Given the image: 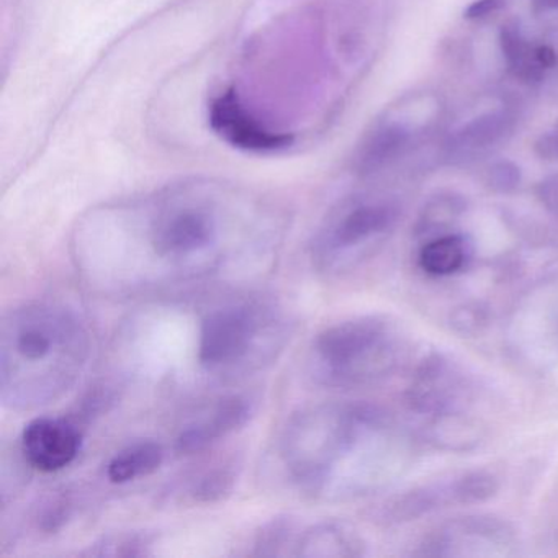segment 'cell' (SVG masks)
I'll list each match as a JSON object with an SVG mask.
<instances>
[{
  "label": "cell",
  "mask_w": 558,
  "mask_h": 558,
  "mask_svg": "<svg viewBox=\"0 0 558 558\" xmlns=\"http://www.w3.org/2000/svg\"><path fill=\"white\" fill-rule=\"evenodd\" d=\"M270 211L247 192L210 179L168 185L142 198L94 211L81 233L132 251V276L145 286L217 272L246 240L266 234Z\"/></svg>",
  "instance_id": "obj_1"
},
{
  "label": "cell",
  "mask_w": 558,
  "mask_h": 558,
  "mask_svg": "<svg viewBox=\"0 0 558 558\" xmlns=\"http://www.w3.org/2000/svg\"><path fill=\"white\" fill-rule=\"evenodd\" d=\"M89 336L64 306L34 303L2 325L0 397L5 407L34 410L54 403L81 377Z\"/></svg>",
  "instance_id": "obj_2"
},
{
  "label": "cell",
  "mask_w": 558,
  "mask_h": 558,
  "mask_svg": "<svg viewBox=\"0 0 558 558\" xmlns=\"http://www.w3.org/2000/svg\"><path fill=\"white\" fill-rule=\"evenodd\" d=\"M403 342L385 316L345 319L323 329L312 344L310 368L325 387L359 388L387 380L403 361Z\"/></svg>",
  "instance_id": "obj_3"
},
{
  "label": "cell",
  "mask_w": 558,
  "mask_h": 558,
  "mask_svg": "<svg viewBox=\"0 0 558 558\" xmlns=\"http://www.w3.org/2000/svg\"><path fill=\"white\" fill-rule=\"evenodd\" d=\"M280 332L279 316L267 303L240 302L220 306L202 319L198 362L215 375L250 371L272 355Z\"/></svg>",
  "instance_id": "obj_4"
},
{
  "label": "cell",
  "mask_w": 558,
  "mask_h": 558,
  "mask_svg": "<svg viewBox=\"0 0 558 558\" xmlns=\"http://www.w3.org/2000/svg\"><path fill=\"white\" fill-rule=\"evenodd\" d=\"M398 208L390 202L354 201L336 208L312 241L313 266L338 274L361 263L393 227Z\"/></svg>",
  "instance_id": "obj_5"
},
{
  "label": "cell",
  "mask_w": 558,
  "mask_h": 558,
  "mask_svg": "<svg viewBox=\"0 0 558 558\" xmlns=\"http://www.w3.org/2000/svg\"><path fill=\"white\" fill-rule=\"evenodd\" d=\"M208 125L221 142L257 155L283 151L295 143L257 116L234 87L221 90L208 104Z\"/></svg>",
  "instance_id": "obj_6"
},
{
  "label": "cell",
  "mask_w": 558,
  "mask_h": 558,
  "mask_svg": "<svg viewBox=\"0 0 558 558\" xmlns=\"http://www.w3.org/2000/svg\"><path fill=\"white\" fill-rule=\"evenodd\" d=\"M515 544V531L495 515H463L440 525L424 541L430 557H489L506 554Z\"/></svg>",
  "instance_id": "obj_7"
},
{
  "label": "cell",
  "mask_w": 558,
  "mask_h": 558,
  "mask_svg": "<svg viewBox=\"0 0 558 558\" xmlns=\"http://www.w3.org/2000/svg\"><path fill=\"white\" fill-rule=\"evenodd\" d=\"M470 388L465 377L450 359L430 354L417 365L408 388V404L427 416L463 411Z\"/></svg>",
  "instance_id": "obj_8"
},
{
  "label": "cell",
  "mask_w": 558,
  "mask_h": 558,
  "mask_svg": "<svg viewBox=\"0 0 558 558\" xmlns=\"http://www.w3.org/2000/svg\"><path fill=\"white\" fill-rule=\"evenodd\" d=\"M83 446L80 426L66 417H37L22 433V453L34 469L60 472L76 460Z\"/></svg>",
  "instance_id": "obj_9"
},
{
  "label": "cell",
  "mask_w": 558,
  "mask_h": 558,
  "mask_svg": "<svg viewBox=\"0 0 558 558\" xmlns=\"http://www.w3.org/2000/svg\"><path fill=\"white\" fill-rule=\"evenodd\" d=\"M253 413V404L246 397L233 395L223 398L210 408V411L192 421L179 433L175 439V452L181 456H195L205 452L225 437L240 430Z\"/></svg>",
  "instance_id": "obj_10"
},
{
  "label": "cell",
  "mask_w": 558,
  "mask_h": 558,
  "mask_svg": "<svg viewBox=\"0 0 558 558\" xmlns=\"http://www.w3.org/2000/svg\"><path fill=\"white\" fill-rule=\"evenodd\" d=\"M514 116L508 110L485 113L457 130L446 145L450 165H465L492 151L506 136L511 135Z\"/></svg>",
  "instance_id": "obj_11"
},
{
  "label": "cell",
  "mask_w": 558,
  "mask_h": 558,
  "mask_svg": "<svg viewBox=\"0 0 558 558\" xmlns=\"http://www.w3.org/2000/svg\"><path fill=\"white\" fill-rule=\"evenodd\" d=\"M411 132L403 122L384 120L357 148L354 158V169L362 178L377 174L407 153L411 142Z\"/></svg>",
  "instance_id": "obj_12"
},
{
  "label": "cell",
  "mask_w": 558,
  "mask_h": 558,
  "mask_svg": "<svg viewBox=\"0 0 558 558\" xmlns=\"http://www.w3.org/2000/svg\"><path fill=\"white\" fill-rule=\"evenodd\" d=\"M367 551L362 535L341 522H319L300 532L295 557L355 558Z\"/></svg>",
  "instance_id": "obj_13"
},
{
  "label": "cell",
  "mask_w": 558,
  "mask_h": 558,
  "mask_svg": "<svg viewBox=\"0 0 558 558\" xmlns=\"http://www.w3.org/2000/svg\"><path fill=\"white\" fill-rule=\"evenodd\" d=\"M456 506L452 486L449 482L417 486L388 499L384 506V521L387 524H404L430 514L437 509Z\"/></svg>",
  "instance_id": "obj_14"
},
{
  "label": "cell",
  "mask_w": 558,
  "mask_h": 558,
  "mask_svg": "<svg viewBox=\"0 0 558 558\" xmlns=\"http://www.w3.org/2000/svg\"><path fill=\"white\" fill-rule=\"evenodd\" d=\"M426 437L437 449L469 452L480 446L485 433L463 411L434 414L426 427Z\"/></svg>",
  "instance_id": "obj_15"
},
{
  "label": "cell",
  "mask_w": 558,
  "mask_h": 558,
  "mask_svg": "<svg viewBox=\"0 0 558 558\" xmlns=\"http://www.w3.org/2000/svg\"><path fill=\"white\" fill-rule=\"evenodd\" d=\"M165 447L155 440H140L117 452L107 465V478L116 485L153 475L165 462Z\"/></svg>",
  "instance_id": "obj_16"
},
{
  "label": "cell",
  "mask_w": 558,
  "mask_h": 558,
  "mask_svg": "<svg viewBox=\"0 0 558 558\" xmlns=\"http://www.w3.org/2000/svg\"><path fill=\"white\" fill-rule=\"evenodd\" d=\"M470 243L465 236L457 233L440 234L430 238L421 247L417 264L421 269L433 277H447L465 269L469 263Z\"/></svg>",
  "instance_id": "obj_17"
},
{
  "label": "cell",
  "mask_w": 558,
  "mask_h": 558,
  "mask_svg": "<svg viewBox=\"0 0 558 558\" xmlns=\"http://www.w3.org/2000/svg\"><path fill=\"white\" fill-rule=\"evenodd\" d=\"M499 45L509 71L524 83H538L547 73L538 63L537 53H535L537 47L529 45L521 28L514 22L502 25Z\"/></svg>",
  "instance_id": "obj_18"
},
{
  "label": "cell",
  "mask_w": 558,
  "mask_h": 558,
  "mask_svg": "<svg viewBox=\"0 0 558 558\" xmlns=\"http://www.w3.org/2000/svg\"><path fill=\"white\" fill-rule=\"evenodd\" d=\"M463 211H465V202L459 195H437L433 201L427 202L421 211L416 223L417 236L430 240V238L449 233L447 230L452 227L453 221L459 220Z\"/></svg>",
  "instance_id": "obj_19"
},
{
  "label": "cell",
  "mask_w": 558,
  "mask_h": 558,
  "mask_svg": "<svg viewBox=\"0 0 558 558\" xmlns=\"http://www.w3.org/2000/svg\"><path fill=\"white\" fill-rule=\"evenodd\" d=\"M238 478V462L225 460L208 466L195 478L191 486V498L202 505L221 501L233 492Z\"/></svg>",
  "instance_id": "obj_20"
},
{
  "label": "cell",
  "mask_w": 558,
  "mask_h": 558,
  "mask_svg": "<svg viewBox=\"0 0 558 558\" xmlns=\"http://www.w3.org/2000/svg\"><path fill=\"white\" fill-rule=\"evenodd\" d=\"M299 537L296 522L292 518L272 519L257 532L256 538H254L253 555L256 557H280V555L292 554L289 547H296Z\"/></svg>",
  "instance_id": "obj_21"
},
{
  "label": "cell",
  "mask_w": 558,
  "mask_h": 558,
  "mask_svg": "<svg viewBox=\"0 0 558 558\" xmlns=\"http://www.w3.org/2000/svg\"><path fill=\"white\" fill-rule=\"evenodd\" d=\"M456 506L482 505L495 498L499 492V482L486 470H472L450 480Z\"/></svg>",
  "instance_id": "obj_22"
},
{
  "label": "cell",
  "mask_w": 558,
  "mask_h": 558,
  "mask_svg": "<svg viewBox=\"0 0 558 558\" xmlns=\"http://www.w3.org/2000/svg\"><path fill=\"white\" fill-rule=\"evenodd\" d=\"M153 541L148 534L120 532L107 535L86 550L89 557H145L151 554Z\"/></svg>",
  "instance_id": "obj_23"
},
{
  "label": "cell",
  "mask_w": 558,
  "mask_h": 558,
  "mask_svg": "<svg viewBox=\"0 0 558 558\" xmlns=\"http://www.w3.org/2000/svg\"><path fill=\"white\" fill-rule=\"evenodd\" d=\"M488 325V313L478 305L457 306L450 313V326L453 331L463 336H473L482 332V329Z\"/></svg>",
  "instance_id": "obj_24"
},
{
  "label": "cell",
  "mask_w": 558,
  "mask_h": 558,
  "mask_svg": "<svg viewBox=\"0 0 558 558\" xmlns=\"http://www.w3.org/2000/svg\"><path fill=\"white\" fill-rule=\"evenodd\" d=\"M71 512H73V506H71L66 496L51 498L38 514V529L47 532V534H54V532L61 531L63 525L70 521Z\"/></svg>",
  "instance_id": "obj_25"
},
{
  "label": "cell",
  "mask_w": 558,
  "mask_h": 558,
  "mask_svg": "<svg viewBox=\"0 0 558 558\" xmlns=\"http://www.w3.org/2000/svg\"><path fill=\"white\" fill-rule=\"evenodd\" d=\"M521 181V169L511 161L495 162L486 172V185L498 194L514 192Z\"/></svg>",
  "instance_id": "obj_26"
},
{
  "label": "cell",
  "mask_w": 558,
  "mask_h": 558,
  "mask_svg": "<svg viewBox=\"0 0 558 558\" xmlns=\"http://www.w3.org/2000/svg\"><path fill=\"white\" fill-rule=\"evenodd\" d=\"M535 155L544 161H558V123L537 140Z\"/></svg>",
  "instance_id": "obj_27"
},
{
  "label": "cell",
  "mask_w": 558,
  "mask_h": 558,
  "mask_svg": "<svg viewBox=\"0 0 558 558\" xmlns=\"http://www.w3.org/2000/svg\"><path fill=\"white\" fill-rule=\"evenodd\" d=\"M537 197L548 211L558 217V175L545 179L538 184Z\"/></svg>",
  "instance_id": "obj_28"
},
{
  "label": "cell",
  "mask_w": 558,
  "mask_h": 558,
  "mask_svg": "<svg viewBox=\"0 0 558 558\" xmlns=\"http://www.w3.org/2000/svg\"><path fill=\"white\" fill-rule=\"evenodd\" d=\"M505 5V0H475L465 11L469 21H485Z\"/></svg>",
  "instance_id": "obj_29"
},
{
  "label": "cell",
  "mask_w": 558,
  "mask_h": 558,
  "mask_svg": "<svg viewBox=\"0 0 558 558\" xmlns=\"http://www.w3.org/2000/svg\"><path fill=\"white\" fill-rule=\"evenodd\" d=\"M535 53H537L538 63L545 71L551 70L557 64V54L550 47L542 45V47L535 48Z\"/></svg>",
  "instance_id": "obj_30"
},
{
  "label": "cell",
  "mask_w": 558,
  "mask_h": 558,
  "mask_svg": "<svg viewBox=\"0 0 558 558\" xmlns=\"http://www.w3.org/2000/svg\"><path fill=\"white\" fill-rule=\"evenodd\" d=\"M531 8L534 14H547L558 11V0H531Z\"/></svg>",
  "instance_id": "obj_31"
}]
</instances>
